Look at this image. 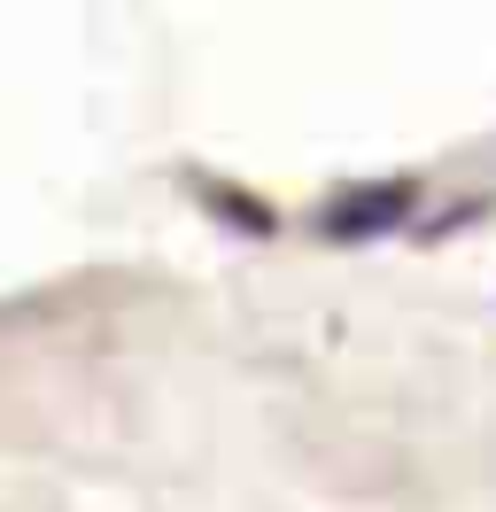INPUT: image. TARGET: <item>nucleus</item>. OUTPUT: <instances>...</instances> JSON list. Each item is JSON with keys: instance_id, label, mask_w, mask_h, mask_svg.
<instances>
[{"instance_id": "1", "label": "nucleus", "mask_w": 496, "mask_h": 512, "mask_svg": "<svg viewBox=\"0 0 496 512\" xmlns=\"http://www.w3.org/2000/svg\"><path fill=\"white\" fill-rule=\"evenodd\" d=\"M403 218H419V179H357V187L326 194L318 233H326V241H380V233H396Z\"/></svg>"}]
</instances>
